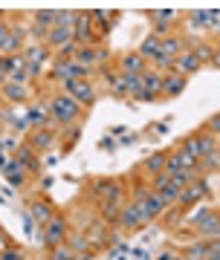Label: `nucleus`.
<instances>
[{"instance_id": "f257e3e1", "label": "nucleus", "mask_w": 220, "mask_h": 260, "mask_svg": "<svg viewBox=\"0 0 220 260\" xmlns=\"http://www.w3.org/2000/svg\"><path fill=\"white\" fill-rule=\"evenodd\" d=\"M49 113H52V121H58V124H73V121L81 119V104L73 95L61 93L49 102Z\"/></svg>"}, {"instance_id": "f03ea898", "label": "nucleus", "mask_w": 220, "mask_h": 260, "mask_svg": "<svg viewBox=\"0 0 220 260\" xmlns=\"http://www.w3.org/2000/svg\"><path fill=\"white\" fill-rule=\"evenodd\" d=\"M180 148L188 150V153L200 162V159H206L209 153H214V150H217V139H214V136H209L206 130H197V133H191V136H185V142L180 145Z\"/></svg>"}, {"instance_id": "7ed1b4c3", "label": "nucleus", "mask_w": 220, "mask_h": 260, "mask_svg": "<svg viewBox=\"0 0 220 260\" xmlns=\"http://www.w3.org/2000/svg\"><path fill=\"white\" fill-rule=\"evenodd\" d=\"M96 29H93V18H90V12H78V20H75V26H73V41H75V47H93L96 44Z\"/></svg>"}, {"instance_id": "20e7f679", "label": "nucleus", "mask_w": 220, "mask_h": 260, "mask_svg": "<svg viewBox=\"0 0 220 260\" xmlns=\"http://www.w3.org/2000/svg\"><path fill=\"white\" fill-rule=\"evenodd\" d=\"M67 237V217H61V214H55L52 220H49V225L44 229V246L46 249H55V246H61Z\"/></svg>"}, {"instance_id": "39448f33", "label": "nucleus", "mask_w": 220, "mask_h": 260, "mask_svg": "<svg viewBox=\"0 0 220 260\" xmlns=\"http://www.w3.org/2000/svg\"><path fill=\"white\" fill-rule=\"evenodd\" d=\"M209 194V185H206V179H194V182H188V185L183 188V191H180V208H188V205H194V203H200L203 197Z\"/></svg>"}, {"instance_id": "423d86ee", "label": "nucleus", "mask_w": 220, "mask_h": 260, "mask_svg": "<svg viewBox=\"0 0 220 260\" xmlns=\"http://www.w3.org/2000/svg\"><path fill=\"white\" fill-rule=\"evenodd\" d=\"M93 194L101 203H122V185L116 179H96L93 182Z\"/></svg>"}, {"instance_id": "0eeeda50", "label": "nucleus", "mask_w": 220, "mask_h": 260, "mask_svg": "<svg viewBox=\"0 0 220 260\" xmlns=\"http://www.w3.org/2000/svg\"><path fill=\"white\" fill-rule=\"evenodd\" d=\"M67 95H73L75 102L81 104V107H90V104L96 102V90H93V84L87 81V78L67 84Z\"/></svg>"}, {"instance_id": "6e6552de", "label": "nucleus", "mask_w": 220, "mask_h": 260, "mask_svg": "<svg viewBox=\"0 0 220 260\" xmlns=\"http://www.w3.org/2000/svg\"><path fill=\"white\" fill-rule=\"evenodd\" d=\"M151 20H154V35L165 38L171 29H174L177 20H180V15L171 12V9H156V12H151Z\"/></svg>"}, {"instance_id": "1a4fd4ad", "label": "nucleus", "mask_w": 220, "mask_h": 260, "mask_svg": "<svg viewBox=\"0 0 220 260\" xmlns=\"http://www.w3.org/2000/svg\"><path fill=\"white\" fill-rule=\"evenodd\" d=\"M148 220L145 214H142V208H139V203H130L122 208V217H119V225L125 229V232H136V229H142Z\"/></svg>"}, {"instance_id": "9d476101", "label": "nucleus", "mask_w": 220, "mask_h": 260, "mask_svg": "<svg viewBox=\"0 0 220 260\" xmlns=\"http://www.w3.org/2000/svg\"><path fill=\"white\" fill-rule=\"evenodd\" d=\"M116 64H119V73H125V75H142L148 61L139 52H125V55L116 58Z\"/></svg>"}, {"instance_id": "9b49d317", "label": "nucleus", "mask_w": 220, "mask_h": 260, "mask_svg": "<svg viewBox=\"0 0 220 260\" xmlns=\"http://www.w3.org/2000/svg\"><path fill=\"white\" fill-rule=\"evenodd\" d=\"M29 217H32V223H38V229H46L49 220L55 217V208L44 200H35V203L29 205Z\"/></svg>"}, {"instance_id": "f8f14e48", "label": "nucleus", "mask_w": 220, "mask_h": 260, "mask_svg": "<svg viewBox=\"0 0 220 260\" xmlns=\"http://www.w3.org/2000/svg\"><path fill=\"white\" fill-rule=\"evenodd\" d=\"M185 75H180V73H165L162 75V95L165 99H177V95L185 90Z\"/></svg>"}, {"instance_id": "ddd939ff", "label": "nucleus", "mask_w": 220, "mask_h": 260, "mask_svg": "<svg viewBox=\"0 0 220 260\" xmlns=\"http://www.w3.org/2000/svg\"><path fill=\"white\" fill-rule=\"evenodd\" d=\"M133 203H139V208H142V214H145L148 223H151V220H156V217H162V211H165V203L154 194V191H151L145 200H133Z\"/></svg>"}, {"instance_id": "4468645a", "label": "nucleus", "mask_w": 220, "mask_h": 260, "mask_svg": "<svg viewBox=\"0 0 220 260\" xmlns=\"http://www.w3.org/2000/svg\"><path fill=\"white\" fill-rule=\"evenodd\" d=\"M46 44H49L52 49H64L67 44H73V26H61V23H55V26L49 29Z\"/></svg>"}, {"instance_id": "2eb2a0df", "label": "nucleus", "mask_w": 220, "mask_h": 260, "mask_svg": "<svg viewBox=\"0 0 220 260\" xmlns=\"http://www.w3.org/2000/svg\"><path fill=\"white\" fill-rule=\"evenodd\" d=\"M174 67H177V73H180V75H194L203 64H200V58L194 55V49H183L180 58L174 61Z\"/></svg>"}, {"instance_id": "dca6fc26", "label": "nucleus", "mask_w": 220, "mask_h": 260, "mask_svg": "<svg viewBox=\"0 0 220 260\" xmlns=\"http://www.w3.org/2000/svg\"><path fill=\"white\" fill-rule=\"evenodd\" d=\"M90 18H93V29H96V35H107V32H110V20H116L119 15H116V12L96 9V12H90Z\"/></svg>"}, {"instance_id": "f3484780", "label": "nucleus", "mask_w": 220, "mask_h": 260, "mask_svg": "<svg viewBox=\"0 0 220 260\" xmlns=\"http://www.w3.org/2000/svg\"><path fill=\"white\" fill-rule=\"evenodd\" d=\"M0 95L6 99V102H26L29 93L23 84H15V81H6L3 87H0Z\"/></svg>"}, {"instance_id": "a211bd4d", "label": "nucleus", "mask_w": 220, "mask_h": 260, "mask_svg": "<svg viewBox=\"0 0 220 260\" xmlns=\"http://www.w3.org/2000/svg\"><path fill=\"white\" fill-rule=\"evenodd\" d=\"M55 142V133L52 130H46V127H38L32 136H29V148L32 150H46L49 145Z\"/></svg>"}, {"instance_id": "6ab92c4d", "label": "nucleus", "mask_w": 220, "mask_h": 260, "mask_svg": "<svg viewBox=\"0 0 220 260\" xmlns=\"http://www.w3.org/2000/svg\"><path fill=\"white\" fill-rule=\"evenodd\" d=\"M73 61L81 64L84 70H93V67L99 64V47H78V52H75Z\"/></svg>"}, {"instance_id": "aec40b11", "label": "nucleus", "mask_w": 220, "mask_h": 260, "mask_svg": "<svg viewBox=\"0 0 220 260\" xmlns=\"http://www.w3.org/2000/svg\"><path fill=\"white\" fill-rule=\"evenodd\" d=\"M139 78H142V90H148L154 99H156V95H162V75H159V73H151V70H145Z\"/></svg>"}, {"instance_id": "412c9836", "label": "nucleus", "mask_w": 220, "mask_h": 260, "mask_svg": "<svg viewBox=\"0 0 220 260\" xmlns=\"http://www.w3.org/2000/svg\"><path fill=\"white\" fill-rule=\"evenodd\" d=\"M20 44H23V26H12L9 29V38H6V44H3L0 52H6V58H9L15 49H20Z\"/></svg>"}, {"instance_id": "4be33fe9", "label": "nucleus", "mask_w": 220, "mask_h": 260, "mask_svg": "<svg viewBox=\"0 0 220 260\" xmlns=\"http://www.w3.org/2000/svg\"><path fill=\"white\" fill-rule=\"evenodd\" d=\"M185 29H188V38H194L200 29H206V9H194L185 20Z\"/></svg>"}, {"instance_id": "5701e85b", "label": "nucleus", "mask_w": 220, "mask_h": 260, "mask_svg": "<svg viewBox=\"0 0 220 260\" xmlns=\"http://www.w3.org/2000/svg\"><path fill=\"white\" fill-rule=\"evenodd\" d=\"M15 162H18L20 168L26 165L29 171H41V168H38V159H35V150L29 148V145H20V148H18V156H15Z\"/></svg>"}, {"instance_id": "b1692460", "label": "nucleus", "mask_w": 220, "mask_h": 260, "mask_svg": "<svg viewBox=\"0 0 220 260\" xmlns=\"http://www.w3.org/2000/svg\"><path fill=\"white\" fill-rule=\"evenodd\" d=\"M183 52V38H162V55L168 61H177Z\"/></svg>"}, {"instance_id": "393cba45", "label": "nucleus", "mask_w": 220, "mask_h": 260, "mask_svg": "<svg viewBox=\"0 0 220 260\" xmlns=\"http://www.w3.org/2000/svg\"><path fill=\"white\" fill-rule=\"evenodd\" d=\"M206 254H209V243L203 240V237H200V240H194L191 246L183 251L185 260H206Z\"/></svg>"}, {"instance_id": "a878e982", "label": "nucleus", "mask_w": 220, "mask_h": 260, "mask_svg": "<svg viewBox=\"0 0 220 260\" xmlns=\"http://www.w3.org/2000/svg\"><path fill=\"white\" fill-rule=\"evenodd\" d=\"M165 162H168V153H154V156L145 162V174L148 177H159L165 171Z\"/></svg>"}, {"instance_id": "bb28decb", "label": "nucleus", "mask_w": 220, "mask_h": 260, "mask_svg": "<svg viewBox=\"0 0 220 260\" xmlns=\"http://www.w3.org/2000/svg\"><path fill=\"white\" fill-rule=\"evenodd\" d=\"M122 208H125L122 203H101V220L104 223H119Z\"/></svg>"}, {"instance_id": "cd10ccee", "label": "nucleus", "mask_w": 220, "mask_h": 260, "mask_svg": "<svg viewBox=\"0 0 220 260\" xmlns=\"http://www.w3.org/2000/svg\"><path fill=\"white\" fill-rule=\"evenodd\" d=\"M107 78V87L113 95H119V99H125L128 95V90H125V78H122V73H107L104 75Z\"/></svg>"}, {"instance_id": "c85d7f7f", "label": "nucleus", "mask_w": 220, "mask_h": 260, "mask_svg": "<svg viewBox=\"0 0 220 260\" xmlns=\"http://www.w3.org/2000/svg\"><path fill=\"white\" fill-rule=\"evenodd\" d=\"M154 194L159 197V200H162L165 205H177V203H180V188L171 185V182H168L165 188H159V191H154Z\"/></svg>"}, {"instance_id": "c756f323", "label": "nucleus", "mask_w": 220, "mask_h": 260, "mask_svg": "<svg viewBox=\"0 0 220 260\" xmlns=\"http://www.w3.org/2000/svg\"><path fill=\"white\" fill-rule=\"evenodd\" d=\"M197 168H200L203 174H209V171H220V153L214 150V153H209L206 159H200L197 162Z\"/></svg>"}, {"instance_id": "7c9ffc66", "label": "nucleus", "mask_w": 220, "mask_h": 260, "mask_svg": "<svg viewBox=\"0 0 220 260\" xmlns=\"http://www.w3.org/2000/svg\"><path fill=\"white\" fill-rule=\"evenodd\" d=\"M55 20H58V12H52V9L35 12V23H41V26H46V29H52V26H55Z\"/></svg>"}, {"instance_id": "2f4dec72", "label": "nucleus", "mask_w": 220, "mask_h": 260, "mask_svg": "<svg viewBox=\"0 0 220 260\" xmlns=\"http://www.w3.org/2000/svg\"><path fill=\"white\" fill-rule=\"evenodd\" d=\"M194 55L200 58V64H211L214 47H211V44H194Z\"/></svg>"}, {"instance_id": "473e14b6", "label": "nucleus", "mask_w": 220, "mask_h": 260, "mask_svg": "<svg viewBox=\"0 0 220 260\" xmlns=\"http://www.w3.org/2000/svg\"><path fill=\"white\" fill-rule=\"evenodd\" d=\"M49 260H75V254L67 243H61V246H55V249L49 251Z\"/></svg>"}, {"instance_id": "72a5a7b5", "label": "nucleus", "mask_w": 220, "mask_h": 260, "mask_svg": "<svg viewBox=\"0 0 220 260\" xmlns=\"http://www.w3.org/2000/svg\"><path fill=\"white\" fill-rule=\"evenodd\" d=\"M206 29L220 35V9H206Z\"/></svg>"}, {"instance_id": "f704fd0d", "label": "nucleus", "mask_w": 220, "mask_h": 260, "mask_svg": "<svg viewBox=\"0 0 220 260\" xmlns=\"http://www.w3.org/2000/svg\"><path fill=\"white\" fill-rule=\"evenodd\" d=\"M203 130H206L209 136H214V139H217V136H220V113H214V116L206 121V127H203Z\"/></svg>"}, {"instance_id": "c9c22d12", "label": "nucleus", "mask_w": 220, "mask_h": 260, "mask_svg": "<svg viewBox=\"0 0 220 260\" xmlns=\"http://www.w3.org/2000/svg\"><path fill=\"white\" fill-rule=\"evenodd\" d=\"M32 38H35V41H41V44H46V38H49V29L41 26V23H32Z\"/></svg>"}, {"instance_id": "e433bc0d", "label": "nucleus", "mask_w": 220, "mask_h": 260, "mask_svg": "<svg viewBox=\"0 0 220 260\" xmlns=\"http://www.w3.org/2000/svg\"><path fill=\"white\" fill-rule=\"evenodd\" d=\"M0 260H26V254H23L20 249H3Z\"/></svg>"}, {"instance_id": "4c0bfd02", "label": "nucleus", "mask_w": 220, "mask_h": 260, "mask_svg": "<svg viewBox=\"0 0 220 260\" xmlns=\"http://www.w3.org/2000/svg\"><path fill=\"white\" fill-rule=\"evenodd\" d=\"M6 38H9V26L3 23V12H0V49H3V44H6Z\"/></svg>"}, {"instance_id": "58836bf2", "label": "nucleus", "mask_w": 220, "mask_h": 260, "mask_svg": "<svg viewBox=\"0 0 220 260\" xmlns=\"http://www.w3.org/2000/svg\"><path fill=\"white\" fill-rule=\"evenodd\" d=\"M133 99H139V102H154V95L148 93V90H136V93H133Z\"/></svg>"}, {"instance_id": "ea45409f", "label": "nucleus", "mask_w": 220, "mask_h": 260, "mask_svg": "<svg viewBox=\"0 0 220 260\" xmlns=\"http://www.w3.org/2000/svg\"><path fill=\"white\" fill-rule=\"evenodd\" d=\"M70 249H84V237H81V234H73V240H70Z\"/></svg>"}, {"instance_id": "a19ab883", "label": "nucleus", "mask_w": 220, "mask_h": 260, "mask_svg": "<svg viewBox=\"0 0 220 260\" xmlns=\"http://www.w3.org/2000/svg\"><path fill=\"white\" fill-rule=\"evenodd\" d=\"M6 84V61H3V55H0V87Z\"/></svg>"}, {"instance_id": "79ce46f5", "label": "nucleus", "mask_w": 220, "mask_h": 260, "mask_svg": "<svg viewBox=\"0 0 220 260\" xmlns=\"http://www.w3.org/2000/svg\"><path fill=\"white\" fill-rule=\"evenodd\" d=\"M206 260H220V249H214V246H209V254H206Z\"/></svg>"}, {"instance_id": "37998d69", "label": "nucleus", "mask_w": 220, "mask_h": 260, "mask_svg": "<svg viewBox=\"0 0 220 260\" xmlns=\"http://www.w3.org/2000/svg\"><path fill=\"white\" fill-rule=\"evenodd\" d=\"M211 64H214V67L220 70V49H214V55H211Z\"/></svg>"}, {"instance_id": "c03bdc74", "label": "nucleus", "mask_w": 220, "mask_h": 260, "mask_svg": "<svg viewBox=\"0 0 220 260\" xmlns=\"http://www.w3.org/2000/svg\"><path fill=\"white\" fill-rule=\"evenodd\" d=\"M171 260H185L183 254H171Z\"/></svg>"}, {"instance_id": "a18cd8bd", "label": "nucleus", "mask_w": 220, "mask_h": 260, "mask_svg": "<svg viewBox=\"0 0 220 260\" xmlns=\"http://www.w3.org/2000/svg\"><path fill=\"white\" fill-rule=\"evenodd\" d=\"M217 153H220V139H217Z\"/></svg>"}, {"instance_id": "49530a36", "label": "nucleus", "mask_w": 220, "mask_h": 260, "mask_svg": "<svg viewBox=\"0 0 220 260\" xmlns=\"http://www.w3.org/2000/svg\"><path fill=\"white\" fill-rule=\"evenodd\" d=\"M214 49H220V41H217V47H214Z\"/></svg>"}, {"instance_id": "de8ad7c7", "label": "nucleus", "mask_w": 220, "mask_h": 260, "mask_svg": "<svg viewBox=\"0 0 220 260\" xmlns=\"http://www.w3.org/2000/svg\"><path fill=\"white\" fill-rule=\"evenodd\" d=\"M46 260H49V257H46Z\"/></svg>"}]
</instances>
